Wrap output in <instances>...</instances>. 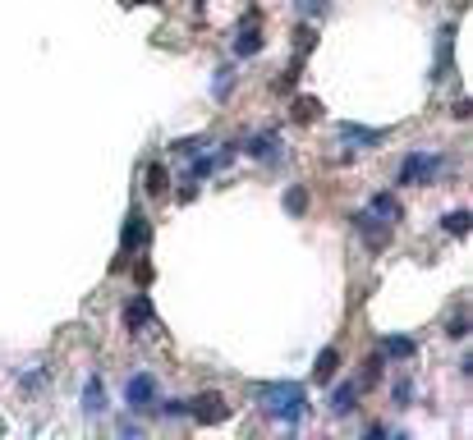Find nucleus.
Instances as JSON below:
<instances>
[{"mask_svg":"<svg viewBox=\"0 0 473 440\" xmlns=\"http://www.w3.org/2000/svg\"><path fill=\"white\" fill-rule=\"evenodd\" d=\"M124 399H129V408L138 413V408H152L157 404V380L143 371V376H129V385H124Z\"/></svg>","mask_w":473,"mask_h":440,"instance_id":"nucleus-3","label":"nucleus"},{"mask_svg":"<svg viewBox=\"0 0 473 440\" xmlns=\"http://www.w3.org/2000/svg\"><path fill=\"white\" fill-rule=\"evenodd\" d=\"M248 156H257V161H276V133H253V138L244 142Z\"/></svg>","mask_w":473,"mask_h":440,"instance_id":"nucleus-5","label":"nucleus"},{"mask_svg":"<svg viewBox=\"0 0 473 440\" xmlns=\"http://www.w3.org/2000/svg\"><path fill=\"white\" fill-rule=\"evenodd\" d=\"M148 321H152V303H148V298H133L129 308H124V326H129V330L148 326Z\"/></svg>","mask_w":473,"mask_h":440,"instance_id":"nucleus-10","label":"nucleus"},{"mask_svg":"<svg viewBox=\"0 0 473 440\" xmlns=\"http://www.w3.org/2000/svg\"><path fill=\"white\" fill-rule=\"evenodd\" d=\"M368 211H372L377 220H386V225H395V220H400V202H395L391 193H377V198L368 202Z\"/></svg>","mask_w":473,"mask_h":440,"instance_id":"nucleus-6","label":"nucleus"},{"mask_svg":"<svg viewBox=\"0 0 473 440\" xmlns=\"http://www.w3.org/2000/svg\"><path fill=\"white\" fill-rule=\"evenodd\" d=\"M386 354H391V358H409V354H413V339L391 335V339H386Z\"/></svg>","mask_w":473,"mask_h":440,"instance_id":"nucleus-16","label":"nucleus"},{"mask_svg":"<svg viewBox=\"0 0 473 440\" xmlns=\"http://www.w3.org/2000/svg\"><path fill=\"white\" fill-rule=\"evenodd\" d=\"M230 156H235V152H221V156H198V161H193V174H198V179H202V174H216L221 165L230 161Z\"/></svg>","mask_w":473,"mask_h":440,"instance_id":"nucleus-14","label":"nucleus"},{"mask_svg":"<svg viewBox=\"0 0 473 440\" xmlns=\"http://www.w3.org/2000/svg\"><path fill=\"white\" fill-rule=\"evenodd\" d=\"M469 230V211H450L446 216V234H464Z\"/></svg>","mask_w":473,"mask_h":440,"instance_id":"nucleus-19","label":"nucleus"},{"mask_svg":"<svg viewBox=\"0 0 473 440\" xmlns=\"http://www.w3.org/2000/svg\"><path fill=\"white\" fill-rule=\"evenodd\" d=\"M257 399H262L267 417H276V422H285V427H299V422H304V413H308L304 385H294V380H285V385H262V390H257Z\"/></svg>","mask_w":473,"mask_h":440,"instance_id":"nucleus-1","label":"nucleus"},{"mask_svg":"<svg viewBox=\"0 0 473 440\" xmlns=\"http://www.w3.org/2000/svg\"><path fill=\"white\" fill-rule=\"evenodd\" d=\"M83 408L96 417V413H106V390H101V380L88 376V385H83Z\"/></svg>","mask_w":473,"mask_h":440,"instance_id":"nucleus-9","label":"nucleus"},{"mask_svg":"<svg viewBox=\"0 0 473 440\" xmlns=\"http://www.w3.org/2000/svg\"><path fill=\"white\" fill-rule=\"evenodd\" d=\"M189 417H198V422H221L226 417V399L221 395H202L189 404Z\"/></svg>","mask_w":473,"mask_h":440,"instance_id":"nucleus-4","label":"nucleus"},{"mask_svg":"<svg viewBox=\"0 0 473 440\" xmlns=\"http://www.w3.org/2000/svg\"><path fill=\"white\" fill-rule=\"evenodd\" d=\"M441 170V156H428V152H409L400 165V174H395V184H418V179H432V174Z\"/></svg>","mask_w":473,"mask_h":440,"instance_id":"nucleus-2","label":"nucleus"},{"mask_svg":"<svg viewBox=\"0 0 473 440\" xmlns=\"http://www.w3.org/2000/svg\"><path fill=\"white\" fill-rule=\"evenodd\" d=\"M148 193H166V170L161 165H148Z\"/></svg>","mask_w":473,"mask_h":440,"instance_id":"nucleus-18","label":"nucleus"},{"mask_svg":"<svg viewBox=\"0 0 473 440\" xmlns=\"http://www.w3.org/2000/svg\"><path fill=\"white\" fill-rule=\"evenodd\" d=\"M335 363H340V354H335V349H322V354H317V367H313V376L326 385V380L335 376Z\"/></svg>","mask_w":473,"mask_h":440,"instance_id":"nucleus-13","label":"nucleus"},{"mask_svg":"<svg viewBox=\"0 0 473 440\" xmlns=\"http://www.w3.org/2000/svg\"><path fill=\"white\" fill-rule=\"evenodd\" d=\"M235 51H239V55H257V51H262V37H257V28H244V33H239Z\"/></svg>","mask_w":473,"mask_h":440,"instance_id":"nucleus-15","label":"nucleus"},{"mask_svg":"<svg viewBox=\"0 0 473 440\" xmlns=\"http://www.w3.org/2000/svg\"><path fill=\"white\" fill-rule=\"evenodd\" d=\"M354 225H359V230L368 234V243H382V239H386V230H382L386 220H377L372 211H359V216H354Z\"/></svg>","mask_w":473,"mask_h":440,"instance_id":"nucleus-12","label":"nucleus"},{"mask_svg":"<svg viewBox=\"0 0 473 440\" xmlns=\"http://www.w3.org/2000/svg\"><path fill=\"white\" fill-rule=\"evenodd\" d=\"M133 243H138V248L148 243V220H143V216H129V225H124L120 248H124V252H133Z\"/></svg>","mask_w":473,"mask_h":440,"instance_id":"nucleus-8","label":"nucleus"},{"mask_svg":"<svg viewBox=\"0 0 473 440\" xmlns=\"http://www.w3.org/2000/svg\"><path fill=\"white\" fill-rule=\"evenodd\" d=\"M285 207H289V216H304L308 193H304V188H289V193H285Z\"/></svg>","mask_w":473,"mask_h":440,"instance_id":"nucleus-17","label":"nucleus"},{"mask_svg":"<svg viewBox=\"0 0 473 440\" xmlns=\"http://www.w3.org/2000/svg\"><path fill=\"white\" fill-rule=\"evenodd\" d=\"M340 138L345 142H359V147H377L386 133L382 129H359V124H340Z\"/></svg>","mask_w":473,"mask_h":440,"instance_id":"nucleus-7","label":"nucleus"},{"mask_svg":"<svg viewBox=\"0 0 473 440\" xmlns=\"http://www.w3.org/2000/svg\"><path fill=\"white\" fill-rule=\"evenodd\" d=\"M354 399H359V385L350 380V385H340V390L331 395V413H335V417H345V413L354 408Z\"/></svg>","mask_w":473,"mask_h":440,"instance_id":"nucleus-11","label":"nucleus"}]
</instances>
